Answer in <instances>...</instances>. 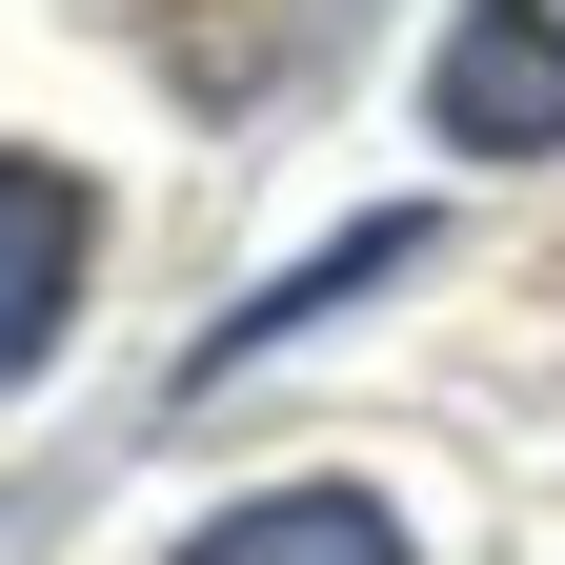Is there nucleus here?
I'll return each mask as SVG.
<instances>
[{
    "mask_svg": "<svg viewBox=\"0 0 565 565\" xmlns=\"http://www.w3.org/2000/svg\"><path fill=\"white\" fill-rule=\"evenodd\" d=\"M182 565H424V545L364 505V484H282V505H223Z\"/></svg>",
    "mask_w": 565,
    "mask_h": 565,
    "instance_id": "nucleus-3",
    "label": "nucleus"
},
{
    "mask_svg": "<svg viewBox=\"0 0 565 565\" xmlns=\"http://www.w3.org/2000/svg\"><path fill=\"white\" fill-rule=\"evenodd\" d=\"M82 182H61V162H0V384H21L41 364V343H61V303H82Z\"/></svg>",
    "mask_w": 565,
    "mask_h": 565,
    "instance_id": "nucleus-2",
    "label": "nucleus"
},
{
    "mask_svg": "<svg viewBox=\"0 0 565 565\" xmlns=\"http://www.w3.org/2000/svg\"><path fill=\"white\" fill-rule=\"evenodd\" d=\"M424 102H445V141H484V162H545V141H565V21H545V0H465Z\"/></svg>",
    "mask_w": 565,
    "mask_h": 565,
    "instance_id": "nucleus-1",
    "label": "nucleus"
}]
</instances>
